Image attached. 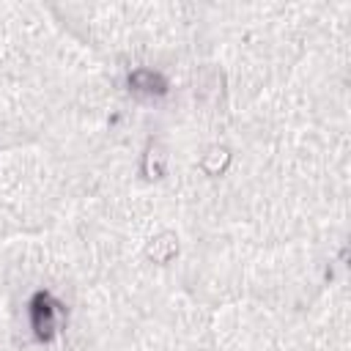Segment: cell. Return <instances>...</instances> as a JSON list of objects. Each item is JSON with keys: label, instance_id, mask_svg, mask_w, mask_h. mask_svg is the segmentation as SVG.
<instances>
[{"label": "cell", "instance_id": "obj_1", "mask_svg": "<svg viewBox=\"0 0 351 351\" xmlns=\"http://www.w3.org/2000/svg\"><path fill=\"white\" fill-rule=\"evenodd\" d=\"M33 329L38 332V337H49L55 329V304L47 293H38L33 302Z\"/></svg>", "mask_w": 351, "mask_h": 351}]
</instances>
